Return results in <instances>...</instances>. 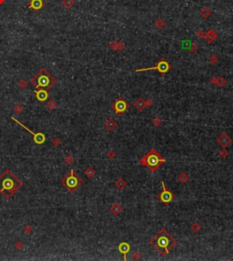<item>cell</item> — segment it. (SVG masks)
Segmentation results:
<instances>
[{"instance_id":"44dd1931","label":"cell","mask_w":233,"mask_h":261,"mask_svg":"<svg viewBox=\"0 0 233 261\" xmlns=\"http://www.w3.org/2000/svg\"><path fill=\"white\" fill-rule=\"evenodd\" d=\"M200 229H201V225L198 222H194L191 225V230L195 233H198Z\"/></svg>"},{"instance_id":"4dcf8cb0","label":"cell","mask_w":233,"mask_h":261,"mask_svg":"<svg viewBox=\"0 0 233 261\" xmlns=\"http://www.w3.org/2000/svg\"><path fill=\"white\" fill-rule=\"evenodd\" d=\"M65 162L66 163V164H71V163H73V158L71 156H67L66 158H65Z\"/></svg>"},{"instance_id":"5bb4252c","label":"cell","mask_w":233,"mask_h":261,"mask_svg":"<svg viewBox=\"0 0 233 261\" xmlns=\"http://www.w3.org/2000/svg\"><path fill=\"white\" fill-rule=\"evenodd\" d=\"M117 126H118L117 121L115 120V119L111 118V117L108 118V120L106 121V123H105V126H106V128H107L109 131L114 130V129L117 128Z\"/></svg>"},{"instance_id":"83f0119b","label":"cell","mask_w":233,"mask_h":261,"mask_svg":"<svg viewBox=\"0 0 233 261\" xmlns=\"http://www.w3.org/2000/svg\"><path fill=\"white\" fill-rule=\"evenodd\" d=\"M197 49H198V47L196 46V44H195V43H192L189 50L191 52V53H193V52H196V51H197Z\"/></svg>"},{"instance_id":"e575fe53","label":"cell","mask_w":233,"mask_h":261,"mask_svg":"<svg viewBox=\"0 0 233 261\" xmlns=\"http://www.w3.org/2000/svg\"><path fill=\"white\" fill-rule=\"evenodd\" d=\"M123 48H124V45H123V43H122V42H118V47H117V49H118V50L121 51Z\"/></svg>"},{"instance_id":"30bf717a","label":"cell","mask_w":233,"mask_h":261,"mask_svg":"<svg viewBox=\"0 0 233 261\" xmlns=\"http://www.w3.org/2000/svg\"><path fill=\"white\" fill-rule=\"evenodd\" d=\"M217 142L219 143V145L222 147V148H226L227 147H229L231 142H232V139L231 137L228 135L227 133L223 132L222 134H220V135L217 138Z\"/></svg>"},{"instance_id":"4316f807","label":"cell","mask_w":233,"mask_h":261,"mask_svg":"<svg viewBox=\"0 0 233 261\" xmlns=\"http://www.w3.org/2000/svg\"><path fill=\"white\" fill-rule=\"evenodd\" d=\"M218 85H219L220 87H224L225 86V84H226V80H225V78H223V77H220V78H219L218 79V83H217Z\"/></svg>"},{"instance_id":"3957f363","label":"cell","mask_w":233,"mask_h":261,"mask_svg":"<svg viewBox=\"0 0 233 261\" xmlns=\"http://www.w3.org/2000/svg\"><path fill=\"white\" fill-rule=\"evenodd\" d=\"M165 162H166V158L162 156L155 148H151L147 153V155L139 159L140 165L145 166L150 172H156Z\"/></svg>"},{"instance_id":"7a4b0ae2","label":"cell","mask_w":233,"mask_h":261,"mask_svg":"<svg viewBox=\"0 0 233 261\" xmlns=\"http://www.w3.org/2000/svg\"><path fill=\"white\" fill-rule=\"evenodd\" d=\"M23 183L14 175L11 170L7 169L0 176V193L9 199L15 193L18 191Z\"/></svg>"},{"instance_id":"f546056e","label":"cell","mask_w":233,"mask_h":261,"mask_svg":"<svg viewBox=\"0 0 233 261\" xmlns=\"http://www.w3.org/2000/svg\"><path fill=\"white\" fill-rule=\"evenodd\" d=\"M108 158H109L110 159L114 158L115 156H116V153H115V151H114V150H109L108 153Z\"/></svg>"},{"instance_id":"f1b7e54d","label":"cell","mask_w":233,"mask_h":261,"mask_svg":"<svg viewBox=\"0 0 233 261\" xmlns=\"http://www.w3.org/2000/svg\"><path fill=\"white\" fill-rule=\"evenodd\" d=\"M56 107V104H55V101H53V100H51V101H49L48 103V107L49 108V109H53L54 107Z\"/></svg>"},{"instance_id":"cb8c5ba5","label":"cell","mask_w":233,"mask_h":261,"mask_svg":"<svg viewBox=\"0 0 233 261\" xmlns=\"http://www.w3.org/2000/svg\"><path fill=\"white\" fill-rule=\"evenodd\" d=\"M155 26H156L157 28L161 29V28H163V27H165V22H164L162 19H157V20L156 21V23H155Z\"/></svg>"},{"instance_id":"6da1fadb","label":"cell","mask_w":233,"mask_h":261,"mask_svg":"<svg viewBox=\"0 0 233 261\" xmlns=\"http://www.w3.org/2000/svg\"><path fill=\"white\" fill-rule=\"evenodd\" d=\"M178 241L165 228H161L151 239L149 244L160 253L161 256H166L175 247Z\"/></svg>"},{"instance_id":"836d02e7","label":"cell","mask_w":233,"mask_h":261,"mask_svg":"<svg viewBox=\"0 0 233 261\" xmlns=\"http://www.w3.org/2000/svg\"><path fill=\"white\" fill-rule=\"evenodd\" d=\"M209 60L211 61L212 64H215V63L218 61V57H216V56H211V57H210V58H209Z\"/></svg>"},{"instance_id":"5b68a950","label":"cell","mask_w":233,"mask_h":261,"mask_svg":"<svg viewBox=\"0 0 233 261\" xmlns=\"http://www.w3.org/2000/svg\"><path fill=\"white\" fill-rule=\"evenodd\" d=\"M61 184L69 192L73 193L83 184V180L75 173L74 169H71L70 172L67 175H66L63 179L61 180Z\"/></svg>"},{"instance_id":"277c9868","label":"cell","mask_w":233,"mask_h":261,"mask_svg":"<svg viewBox=\"0 0 233 261\" xmlns=\"http://www.w3.org/2000/svg\"><path fill=\"white\" fill-rule=\"evenodd\" d=\"M56 78L46 68L40 69L31 80V83L35 87H36V89L42 88L46 89V90L51 88L56 84Z\"/></svg>"},{"instance_id":"9a60e30c","label":"cell","mask_w":233,"mask_h":261,"mask_svg":"<svg viewBox=\"0 0 233 261\" xmlns=\"http://www.w3.org/2000/svg\"><path fill=\"white\" fill-rule=\"evenodd\" d=\"M110 212L115 215V216H118V214H120V212L122 211V207L120 206L118 203H114L113 205H112L109 208Z\"/></svg>"},{"instance_id":"d590c367","label":"cell","mask_w":233,"mask_h":261,"mask_svg":"<svg viewBox=\"0 0 233 261\" xmlns=\"http://www.w3.org/2000/svg\"><path fill=\"white\" fill-rule=\"evenodd\" d=\"M117 47H118V44L116 42H112L111 45H110V47L111 48H114V49H117Z\"/></svg>"},{"instance_id":"8992f818","label":"cell","mask_w":233,"mask_h":261,"mask_svg":"<svg viewBox=\"0 0 233 261\" xmlns=\"http://www.w3.org/2000/svg\"><path fill=\"white\" fill-rule=\"evenodd\" d=\"M161 185H162V190L160 194H157V198L160 200L164 206L167 207L176 198V195L165 186L164 181H161Z\"/></svg>"},{"instance_id":"9c48e42d","label":"cell","mask_w":233,"mask_h":261,"mask_svg":"<svg viewBox=\"0 0 233 261\" xmlns=\"http://www.w3.org/2000/svg\"><path fill=\"white\" fill-rule=\"evenodd\" d=\"M11 118H12V119H13V120H14L15 122H16V123H17V124H18L19 126H22V128H25V129H26L27 131H28L29 133H31V134H32V135H33V137H34L33 138H34V141H35V143H36V144H38V145H42V144H43V143L45 142V141H46V136H45V135H44V134H43V133H41V132H38V133H36H36H34L33 131H31V130H30L29 128H27V126H24V125H23V124H22V123H20V122H19L18 120H17V119H16V118H15L14 117H11Z\"/></svg>"},{"instance_id":"ac0fdd59","label":"cell","mask_w":233,"mask_h":261,"mask_svg":"<svg viewBox=\"0 0 233 261\" xmlns=\"http://www.w3.org/2000/svg\"><path fill=\"white\" fill-rule=\"evenodd\" d=\"M217 38V33L213 30H209L208 34L206 35V39L209 43H212Z\"/></svg>"},{"instance_id":"ba28073f","label":"cell","mask_w":233,"mask_h":261,"mask_svg":"<svg viewBox=\"0 0 233 261\" xmlns=\"http://www.w3.org/2000/svg\"><path fill=\"white\" fill-rule=\"evenodd\" d=\"M130 107V105L127 103L123 98H118L113 104H112V108L117 115L122 116L125 112Z\"/></svg>"},{"instance_id":"8fae6325","label":"cell","mask_w":233,"mask_h":261,"mask_svg":"<svg viewBox=\"0 0 233 261\" xmlns=\"http://www.w3.org/2000/svg\"><path fill=\"white\" fill-rule=\"evenodd\" d=\"M35 95L36 99L40 101V102H45L48 98V92L46 89H42V88H38L35 91Z\"/></svg>"},{"instance_id":"d6986e66","label":"cell","mask_w":233,"mask_h":261,"mask_svg":"<svg viewBox=\"0 0 233 261\" xmlns=\"http://www.w3.org/2000/svg\"><path fill=\"white\" fill-rule=\"evenodd\" d=\"M178 180L180 183L185 184V183H187L188 181L190 180V177H189V175H187L186 173H180V174L178 176Z\"/></svg>"},{"instance_id":"484cf974","label":"cell","mask_w":233,"mask_h":261,"mask_svg":"<svg viewBox=\"0 0 233 261\" xmlns=\"http://www.w3.org/2000/svg\"><path fill=\"white\" fill-rule=\"evenodd\" d=\"M219 154H220V156H221L222 158H227V156H228V151L225 148H222L221 150H220Z\"/></svg>"},{"instance_id":"7c38bea8","label":"cell","mask_w":233,"mask_h":261,"mask_svg":"<svg viewBox=\"0 0 233 261\" xmlns=\"http://www.w3.org/2000/svg\"><path fill=\"white\" fill-rule=\"evenodd\" d=\"M130 249H131V247H130V245L127 243V242H122V243H120L118 245V251L123 254L124 260L127 259L126 256L130 252Z\"/></svg>"},{"instance_id":"e0dca14e","label":"cell","mask_w":233,"mask_h":261,"mask_svg":"<svg viewBox=\"0 0 233 261\" xmlns=\"http://www.w3.org/2000/svg\"><path fill=\"white\" fill-rule=\"evenodd\" d=\"M115 186H117V188L119 190H123L127 186V182L123 179L122 177H119L118 179L115 182Z\"/></svg>"},{"instance_id":"1f68e13d","label":"cell","mask_w":233,"mask_h":261,"mask_svg":"<svg viewBox=\"0 0 233 261\" xmlns=\"http://www.w3.org/2000/svg\"><path fill=\"white\" fill-rule=\"evenodd\" d=\"M145 105H146V107H151V106L153 105V101H152L151 99L148 98V99L145 101Z\"/></svg>"},{"instance_id":"ffe728a7","label":"cell","mask_w":233,"mask_h":261,"mask_svg":"<svg viewBox=\"0 0 233 261\" xmlns=\"http://www.w3.org/2000/svg\"><path fill=\"white\" fill-rule=\"evenodd\" d=\"M84 174H85V176H86L87 178H91V177H93L96 175V171L93 169V167H88L84 171Z\"/></svg>"},{"instance_id":"4fadbf2b","label":"cell","mask_w":233,"mask_h":261,"mask_svg":"<svg viewBox=\"0 0 233 261\" xmlns=\"http://www.w3.org/2000/svg\"><path fill=\"white\" fill-rule=\"evenodd\" d=\"M44 5H45V3L43 0H31V2L29 3L30 8H32L35 11L40 10L44 6Z\"/></svg>"},{"instance_id":"d4e9b609","label":"cell","mask_w":233,"mask_h":261,"mask_svg":"<svg viewBox=\"0 0 233 261\" xmlns=\"http://www.w3.org/2000/svg\"><path fill=\"white\" fill-rule=\"evenodd\" d=\"M191 42L189 41V40H186V41H183L182 42V48L184 49H190V46H191Z\"/></svg>"},{"instance_id":"7402d4cb","label":"cell","mask_w":233,"mask_h":261,"mask_svg":"<svg viewBox=\"0 0 233 261\" xmlns=\"http://www.w3.org/2000/svg\"><path fill=\"white\" fill-rule=\"evenodd\" d=\"M200 14H201V16L203 17H205V18H207V17H209V16H210V10L209 9H208L207 7H205V8H203L201 10V12H200Z\"/></svg>"},{"instance_id":"603a6c76","label":"cell","mask_w":233,"mask_h":261,"mask_svg":"<svg viewBox=\"0 0 233 261\" xmlns=\"http://www.w3.org/2000/svg\"><path fill=\"white\" fill-rule=\"evenodd\" d=\"M152 124L155 126H160L161 124H162V120L160 119V117H156L155 118H153L152 120Z\"/></svg>"},{"instance_id":"52a82bcc","label":"cell","mask_w":233,"mask_h":261,"mask_svg":"<svg viewBox=\"0 0 233 261\" xmlns=\"http://www.w3.org/2000/svg\"><path fill=\"white\" fill-rule=\"evenodd\" d=\"M170 68H171V66H170L169 63L166 60V59L161 58L160 60L155 65V66H152V68H148L137 69L136 72L147 71V70H157V71H159V72L160 73V75H162V76H163V75L167 74V72L169 71Z\"/></svg>"},{"instance_id":"8d00e7d4","label":"cell","mask_w":233,"mask_h":261,"mask_svg":"<svg viewBox=\"0 0 233 261\" xmlns=\"http://www.w3.org/2000/svg\"><path fill=\"white\" fill-rule=\"evenodd\" d=\"M210 82H211V84L215 85V84L218 83V78H216V77H212L211 79H210Z\"/></svg>"},{"instance_id":"d6a6232c","label":"cell","mask_w":233,"mask_h":261,"mask_svg":"<svg viewBox=\"0 0 233 261\" xmlns=\"http://www.w3.org/2000/svg\"><path fill=\"white\" fill-rule=\"evenodd\" d=\"M140 258H141V255L139 252H136L133 255V259H135V260H139V259H140Z\"/></svg>"},{"instance_id":"2e32d148","label":"cell","mask_w":233,"mask_h":261,"mask_svg":"<svg viewBox=\"0 0 233 261\" xmlns=\"http://www.w3.org/2000/svg\"><path fill=\"white\" fill-rule=\"evenodd\" d=\"M134 106L135 107H136L139 111H142L144 110V108L146 107V105H145V100H143L142 98H139L136 100V102L134 103Z\"/></svg>"}]
</instances>
